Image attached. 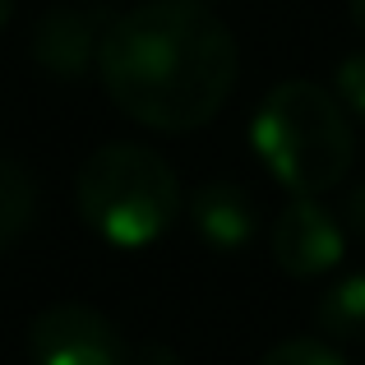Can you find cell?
<instances>
[{"instance_id":"cell-8","label":"cell","mask_w":365,"mask_h":365,"mask_svg":"<svg viewBox=\"0 0 365 365\" xmlns=\"http://www.w3.org/2000/svg\"><path fill=\"white\" fill-rule=\"evenodd\" d=\"M37 217V180L19 158L0 153V250H9Z\"/></svg>"},{"instance_id":"cell-7","label":"cell","mask_w":365,"mask_h":365,"mask_svg":"<svg viewBox=\"0 0 365 365\" xmlns=\"http://www.w3.org/2000/svg\"><path fill=\"white\" fill-rule=\"evenodd\" d=\"M185 208H190V227L199 232V241L213 245L217 255L245 250L259 232V204L236 180H204V185L190 195Z\"/></svg>"},{"instance_id":"cell-9","label":"cell","mask_w":365,"mask_h":365,"mask_svg":"<svg viewBox=\"0 0 365 365\" xmlns=\"http://www.w3.org/2000/svg\"><path fill=\"white\" fill-rule=\"evenodd\" d=\"M319 329L338 342H365V273L342 277L338 287L319 296V310H314Z\"/></svg>"},{"instance_id":"cell-14","label":"cell","mask_w":365,"mask_h":365,"mask_svg":"<svg viewBox=\"0 0 365 365\" xmlns=\"http://www.w3.org/2000/svg\"><path fill=\"white\" fill-rule=\"evenodd\" d=\"M351 24H356V33L365 37V0H351Z\"/></svg>"},{"instance_id":"cell-10","label":"cell","mask_w":365,"mask_h":365,"mask_svg":"<svg viewBox=\"0 0 365 365\" xmlns=\"http://www.w3.org/2000/svg\"><path fill=\"white\" fill-rule=\"evenodd\" d=\"M259 365H347L329 342H314V338H292L282 347H273Z\"/></svg>"},{"instance_id":"cell-3","label":"cell","mask_w":365,"mask_h":365,"mask_svg":"<svg viewBox=\"0 0 365 365\" xmlns=\"http://www.w3.org/2000/svg\"><path fill=\"white\" fill-rule=\"evenodd\" d=\"M79 217L107 245L143 250L180 217V176L162 153L143 143H102L74 180Z\"/></svg>"},{"instance_id":"cell-6","label":"cell","mask_w":365,"mask_h":365,"mask_svg":"<svg viewBox=\"0 0 365 365\" xmlns=\"http://www.w3.org/2000/svg\"><path fill=\"white\" fill-rule=\"evenodd\" d=\"M111 14L98 5H56L33 28V61L51 79H79L98 65Z\"/></svg>"},{"instance_id":"cell-5","label":"cell","mask_w":365,"mask_h":365,"mask_svg":"<svg viewBox=\"0 0 365 365\" xmlns=\"http://www.w3.org/2000/svg\"><path fill=\"white\" fill-rule=\"evenodd\" d=\"M268 250L277 268L292 277H324L338 268L347 236L333 222V213L319 204V195H296L268 227Z\"/></svg>"},{"instance_id":"cell-13","label":"cell","mask_w":365,"mask_h":365,"mask_svg":"<svg viewBox=\"0 0 365 365\" xmlns=\"http://www.w3.org/2000/svg\"><path fill=\"white\" fill-rule=\"evenodd\" d=\"M347 227H351L356 241H365V185H356L351 199H347Z\"/></svg>"},{"instance_id":"cell-15","label":"cell","mask_w":365,"mask_h":365,"mask_svg":"<svg viewBox=\"0 0 365 365\" xmlns=\"http://www.w3.org/2000/svg\"><path fill=\"white\" fill-rule=\"evenodd\" d=\"M9 14H14V0H0V28L9 24Z\"/></svg>"},{"instance_id":"cell-1","label":"cell","mask_w":365,"mask_h":365,"mask_svg":"<svg viewBox=\"0 0 365 365\" xmlns=\"http://www.w3.org/2000/svg\"><path fill=\"white\" fill-rule=\"evenodd\" d=\"M98 70L130 120L180 134L227 107L241 51L232 28L199 0H143L111 19Z\"/></svg>"},{"instance_id":"cell-4","label":"cell","mask_w":365,"mask_h":365,"mask_svg":"<svg viewBox=\"0 0 365 365\" xmlns=\"http://www.w3.org/2000/svg\"><path fill=\"white\" fill-rule=\"evenodd\" d=\"M28 356L33 365H125L120 329L93 305H51L28 324Z\"/></svg>"},{"instance_id":"cell-12","label":"cell","mask_w":365,"mask_h":365,"mask_svg":"<svg viewBox=\"0 0 365 365\" xmlns=\"http://www.w3.org/2000/svg\"><path fill=\"white\" fill-rule=\"evenodd\" d=\"M125 365H185V361H180L167 342H143L139 351H130V361H125Z\"/></svg>"},{"instance_id":"cell-11","label":"cell","mask_w":365,"mask_h":365,"mask_svg":"<svg viewBox=\"0 0 365 365\" xmlns=\"http://www.w3.org/2000/svg\"><path fill=\"white\" fill-rule=\"evenodd\" d=\"M333 88H338V102H342V107H351L356 116H365V51L347 56V61L338 65Z\"/></svg>"},{"instance_id":"cell-2","label":"cell","mask_w":365,"mask_h":365,"mask_svg":"<svg viewBox=\"0 0 365 365\" xmlns=\"http://www.w3.org/2000/svg\"><path fill=\"white\" fill-rule=\"evenodd\" d=\"M255 153L273 171L277 185L292 195H324L347 180L356 162V134H351L333 93L310 79H287L259 102L250 125Z\"/></svg>"}]
</instances>
